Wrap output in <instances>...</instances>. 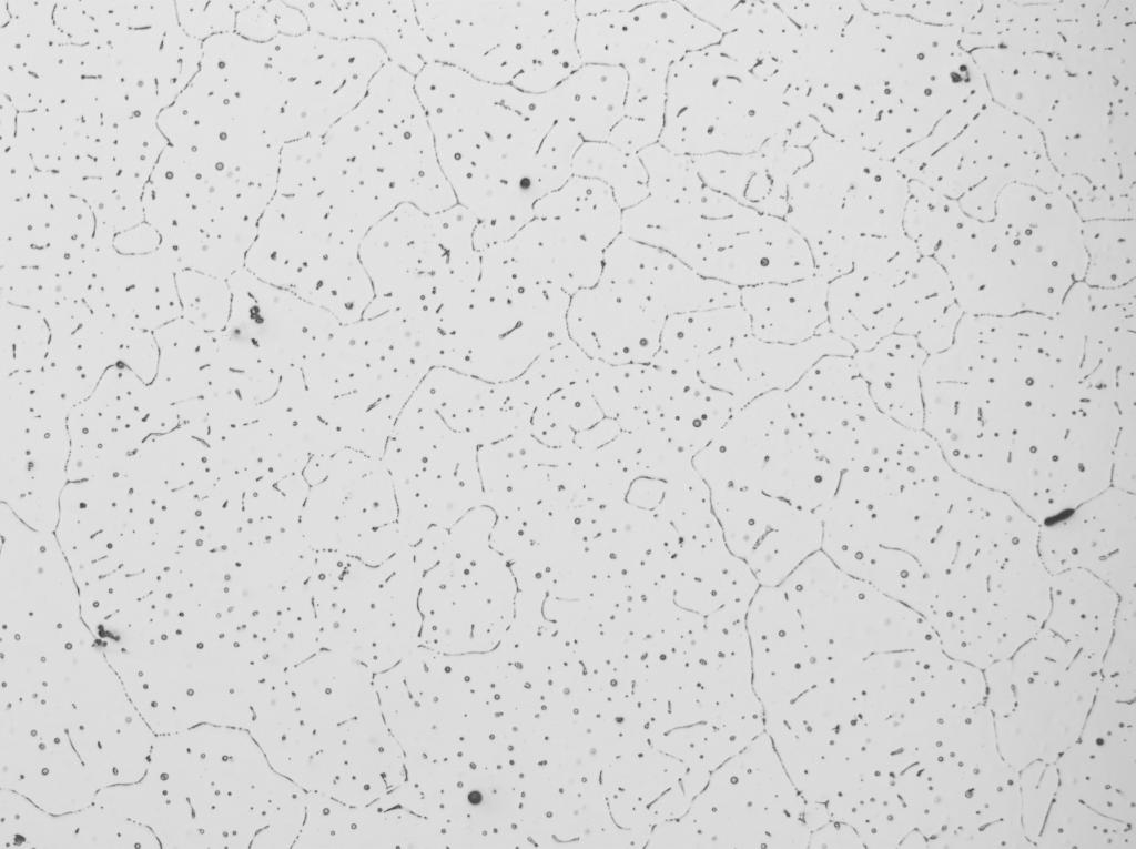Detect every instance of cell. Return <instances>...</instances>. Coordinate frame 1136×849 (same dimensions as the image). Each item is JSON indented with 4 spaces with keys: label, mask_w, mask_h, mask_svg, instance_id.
Here are the masks:
<instances>
[{
    "label": "cell",
    "mask_w": 1136,
    "mask_h": 849,
    "mask_svg": "<svg viewBox=\"0 0 1136 849\" xmlns=\"http://www.w3.org/2000/svg\"><path fill=\"white\" fill-rule=\"evenodd\" d=\"M639 156L648 194L622 211L625 235L670 253L699 273L760 222L762 213L709 188L691 156L670 152L658 142Z\"/></svg>",
    "instance_id": "cell-14"
},
{
    "label": "cell",
    "mask_w": 1136,
    "mask_h": 849,
    "mask_svg": "<svg viewBox=\"0 0 1136 849\" xmlns=\"http://www.w3.org/2000/svg\"><path fill=\"white\" fill-rule=\"evenodd\" d=\"M693 465L710 488L760 492L819 514L841 475L816 451L781 391L741 407Z\"/></svg>",
    "instance_id": "cell-12"
},
{
    "label": "cell",
    "mask_w": 1136,
    "mask_h": 849,
    "mask_svg": "<svg viewBox=\"0 0 1136 849\" xmlns=\"http://www.w3.org/2000/svg\"><path fill=\"white\" fill-rule=\"evenodd\" d=\"M570 297L555 286L480 274L424 321L433 367L494 383L515 380L569 338Z\"/></svg>",
    "instance_id": "cell-8"
},
{
    "label": "cell",
    "mask_w": 1136,
    "mask_h": 849,
    "mask_svg": "<svg viewBox=\"0 0 1136 849\" xmlns=\"http://www.w3.org/2000/svg\"><path fill=\"white\" fill-rule=\"evenodd\" d=\"M889 160L822 130L809 143V158L788 184L784 220L815 244L838 230L883 175Z\"/></svg>",
    "instance_id": "cell-19"
},
{
    "label": "cell",
    "mask_w": 1136,
    "mask_h": 849,
    "mask_svg": "<svg viewBox=\"0 0 1136 849\" xmlns=\"http://www.w3.org/2000/svg\"><path fill=\"white\" fill-rule=\"evenodd\" d=\"M551 92L584 142H604L623 117L627 78L616 67L581 64Z\"/></svg>",
    "instance_id": "cell-34"
},
{
    "label": "cell",
    "mask_w": 1136,
    "mask_h": 849,
    "mask_svg": "<svg viewBox=\"0 0 1136 849\" xmlns=\"http://www.w3.org/2000/svg\"><path fill=\"white\" fill-rule=\"evenodd\" d=\"M599 280L621 286L665 315L740 304V289L706 277L670 253L621 233L606 250Z\"/></svg>",
    "instance_id": "cell-24"
},
{
    "label": "cell",
    "mask_w": 1136,
    "mask_h": 849,
    "mask_svg": "<svg viewBox=\"0 0 1136 849\" xmlns=\"http://www.w3.org/2000/svg\"><path fill=\"white\" fill-rule=\"evenodd\" d=\"M1134 495L1112 486L1041 525L1038 546L1048 573L1082 569L1120 596L1135 593Z\"/></svg>",
    "instance_id": "cell-18"
},
{
    "label": "cell",
    "mask_w": 1136,
    "mask_h": 849,
    "mask_svg": "<svg viewBox=\"0 0 1136 849\" xmlns=\"http://www.w3.org/2000/svg\"><path fill=\"white\" fill-rule=\"evenodd\" d=\"M900 322L895 333L916 338L929 354L949 348L964 315L941 265L921 256L907 277L896 286Z\"/></svg>",
    "instance_id": "cell-33"
},
{
    "label": "cell",
    "mask_w": 1136,
    "mask_h": 849,
    "mask_svg": "<svg viewBox=\"0 0 1136 849\" xmlns=\"http://www.w3.org/2000/svg\"><path fill=\"white\" fill-rule=\"evenodd\" d=\"M739 289L815 275L807 241L783 219L763 214L699 272Z\"/></svg>",
    "instance_id": "cell-28"
},
{
    "label": "cell",
    "mask_w": 1136,
    "mask_h": 849,
    "mask_svg": "<svg viewBox=\"0 0 1136 849\" xmlns=\"http://www.w3.org/2000/svg\"><path fill=\"white\" fill-rule=\"evenodd\" d=\"M643 1L633 0H604V1H575L577 18L595 16L605 12L626 11L640 6Z\"/></svg>",
    "instance_id": "cell-45"
},
{
    "label": "cell",
    "mask_w": 1136,
    "mask_h": 849,
    "mask_svg": "<svg viewBox=\"0 0 1136 849\" xmlns=\"http://www.w3.org/2000/svg\"><path fill=\"white\" fill-rule=\"evenodd\" d=\"M750 334L740 304L673 314L666 319L651 363L669 370H696L698 362Z\"/></svg>",
    "instance_id": "cell-35"
},
{
    "label": "cell",
    "mask_w": 1136,
    "mask_h": 849,
    "mask_svg": "<svg viewBox=\"0 0 1136 849\" xmlns=\"http://www.w3.org/2000/svg\"><path fill=\"white\" fill-rule=\"evenodd\" d=\"M701 791V847H809L805 801L765 731L711 771Z\"/></svg>",
    "instance_id": "cell-15"
},
{
    "label": "cell",
    "mask_w": 1136,
    "mask_h": 849,
    "mask_svg": "<svg viewBox=\"0 0 1136 849\" xmlns=\"http://www.w3.org/2000/svg\"><path fill=\"white\" fill-rule=\"evenodd\" d=\"M927 357L914 336L900 333L852 355L876 408L916 429H923L921 375Z\"/></svg>",
    "instance_id": "cell-31"
},
{
    "label": "cell",
    "mask_w": 1136,
    "mask_h": 849,
    "mask_svg": "<svg viewBox=\"0 0 1136 849\" xmlns=\"http://www.w3.org/2000/svg\"><path fill=\"white\" fill-rule=\"evenodd\" d=\"M363 239L320 193L277 188L244 267L349 324L363 319L374 300L359 260Z\"/></svg>",
    "instance_id": "cell-9"
},
{
    "label": "cell",
    "mask_w": 1136,
    "mask_h": 849,
    "mask_svg": "<svg viewBox=\"0 0 1136 849\" xmlns=\"http://www.w3.org/2000/svg\"><path fill=\"white\" fill-rule=\"evenodd\" d=\"M671 587L689 612L709 616L722 610L747 613L760 584L729 549L718 523L681 542Z\"/></svg>",
    "instance_id": "cell-26"
},
{
    "label": "cell",
    "mask_w": 1136,
    "mask_h": 849,
    "mask_svg": "<svg viewBox=\"0 0 1136 849\" xmlns=\"http://www.w3.org/2000/svg\"><path fill=\"white\" fill-rule=\"evenodd\" d=\"M721 38L720 30L680 1H643L630 10L579 18L582 64L616 67L627 78L623 117L607 142L635 153L657 143L671 67Z\"/></svg>",
    "instance_id": "cell-11"
},
{
    "label": "cell",
    "mask_w": 1136,
    "mask_h": 849,
    "mask_svg": "<svg viewBox=\"0 0 1136 849\" xmlns=\"http://www.w3.org/2000/svg\"><path fill=\"white\" fill-rule=\"evenodd\" d=\"M896 286L856 271H850L830 281V331L855 352L869 350L882 338L895 333L900 322Z\"/></svg>",
    "instance_id": "cell-32"
},
{
    "label": "cell",
    "mask_w": 1136,
    "mask_h": 849,
    "mask_svg": "<svg viewBox=\"0 0 1136 849\" xmlns=\"http://www.w3.org/2000/svg\"><path fill=\"white\" fill-rule=\"evenodd\" d=\"M231 310L223 332L282 377L316 355L341 323L245 267L227 280Z\"/></svg>",
    "instance_id": "cell-17"
},
{
    "label": "cell",
    "mask_w": 1136,
    "mask_h": 849,
    "mask_svg": "<svg viewBox=\"0 0 1136 849\" xmlns=\"http://www.w3.org/2000/svg\"><path fill=\"white\" fill-rule=\"evenodd\" d=\"M691 158L700 178L712 190L759 213L784 219L788 184L807 161L808 149L780 135L753 153Z\"/></svg>",
    "instance_id": "cell-27"
},
{
    "label": "cell",
    "mask_w": 1136,
    "mask_h": 849,
    "mask_svg": "<svg viewBox=\"0 0 1136 849\" xmlns=\"http://www.w3.org/2000/svg\"><path fill=\"white\" fill-rule=\"evenodd\" d=\"M1083 353L1057 314H964L952 345L923 366V428L955 471L985 487L1044 488L1074 462Z\"/></svg>",
    "instance_id": "cell-1"
},
{
    "label": "cell",
    "mask_w": 1136,
    "mask_h": 849,
    "mask_svg": "<svg viewBox=\"0 0 1136 849\" xmlns=\"http://www.w3.org/2000/svg\"><path fill=\"white\" fill-rule=\"evenodd\" d=\"M440 170L478 221L483 250L510 239L572 176L584 140L550 91L531 93L426 64L415 77Z\"/></svg>",
    "instance_id": "cell-2"
},
{
    "label": "cell",
    "mask_w": 1136,
    "mask_h": 849,
    "mask_svg": "<svg viewBox=\"0 0 1136 849\" xmlns=\"http://www.w3.org/2000/svg\"><path fill=\"white\" fill-rule=\"evenodd\" d=\"M803 118L785 62L754 34L733 30L671 67L658 143L689 156L748 154Z\"/></svg>",
    "instance_id": "cell-6"
},
{
    "label": "cell",
    "mask_w": 1136,
    "mask_h": 849,
    "mask_svg": "<svg viewBox=\"0 0 1136 849\" xmlns=\"http://www.w3.org/2000/svg\"><path fill=\"white\" fill-rule=\"evenodd\" d=\"M1119 600L1117 592L1088 572L1051 574V607L1043 627L1077 650L1103 660Z\"/></svg>",
    "instance_id": "cell-30"
},
{
    "label": "cell",
    "mask_w": 1136,
    "mask_h": 849,
    "mask_svg": "<svg viewBox=\"0 0 1136 849\" xmlns=\"http://www.w3.org/2000/svg\"><path fill=\"white\" fill-rule=\"evenodd\" d=\"M668 316L635 293L599 280L570 297L569 338L591 360L610 365L650 363Z\"/></svg>",
    "instance_id": "cell-22"
},
{
    "label": "cell",
    "mask_w": 1136,
    "mask_h": 849,
    "mask_svg": "<svg viewBox=\"0 0 1136 849\" xmlns=\"http://www.w3.org/2000/svg\"><path fill=\"white\" fill-rule=\"evenodd\" d=\"M696 370L707 384L729 394L739 408L763 395L738 365L731 345L702 357Z\"/></svg>",
    "instance_id": "cell-43"
},
{
    "label": "cell",
    "mask_w": 1136,
    "mask_h": 849,
    "mask_svg": "<svg viewBox=\"0 0 1136 849\" xmlns=\"http://www.w3.org/2000/svg\"><path fill=\"white\" fill-rule=\"evenodd\" d=\"M731 348L742 372L763 394L788 391L826 355L855 353L832 332L794 344L765 342L748 334L737 338Z\"/></svg>",
    "instance_id": "cell-36"
},
{
    "label": "cell",
    "mask_w": 1136,
    "mask_h": 849,
    "mask_svg": "<svg viewBox=\"0 0 1136 849\" xmlns=\"http://www.w3.org/2000/svg\"><path fill=\"white\" fill-rule=\"evenodd\" d=\"M780 586L798 612L816 663L846 665L875 653L940 643L921 614L845 573L821 550Z\"/></svg>",
    "instance_id": "cell-13"
},
{
    "label": "cell",
    "mask_w": 1136,
    "mask_h": 849,
    "mask_svg": "<svg viewBox=\"0 0 1136 849\" xmlns=\"http://www.w3.org/2000/svg\"><path fill=\"white\" fill-rule=\"evenodd\" d=\"M608 247L569 216L534 215L510 239L480 252L481 269L571 296L598 283Z\"/></svg>",
    "instance_id": "cell-20"
},
{
    "label": "cell",
    "mask_w": 1136,
    "mask_h": 849,
    "mask_svg": "<svg viewBox=\"0 0 1136 849\" xmlns=\"http://www.w3.org/2000/svg\"><path fill=\"white\" fill-rule=\"evenodd\" d=\"M175 283L181 317L210 333L226 327L231 310L227 280L185 269L175 273Z\"/></svg>",
    "instance_id": "cell-41"
},
{
    "label": "cell",
    "mask_w": 1136,
    "mask_h": 849,
    "mask_svg": "<svg viewBox=\"0 0 1136 849\" xmlns=\"http://www.w3.org/2000/svg\"><path fill=\"white\" fill-rule=\"evenodd\" d=\"M734 400L700 378L694 370L645 365L631 414L637 427H656L694 457L739 411Z\"/></svg>",
    "instance_id": "cell-23"
},
{
    "label": "cell",
    "mask_w": 1136,
    "mask_h": 849,
    "mask_svg": "<svg viewBox=\"0 0 1136 849\" xmlns=\"http://www.w3.org/2000/svg\"><path fill=\"white\" fill-rule=\"evenodd\" d=\"M828 282L818 275L740 289L750 335L774 343H800L831 332Z\"/></svg>",
    "instance_id": "cell-29"
},
{
    "label": "cell",
    "mask_w": 1136,
    "mask_h": 849,
    "mask_svg": "<svg viewBox=\"0 0 1136 849\" xmlns=\"http://www.w3.org/2000/svg\"><path fill=\"white\" fill-rule=\"evenodd\" d=\"M592 363L594 360L568 338L541 354L510 383L517 397L535 410L558 390L589 380Z\"/></svg>",
    "instance_id": "cell-39"
},
{
    "label": "cell",
    "mask_w": 1136,
    "mask_h": 849,
    "mask_svg": "<svg viewBox=\"0 0 1136 849\" xmlns=\"http://www.w3.org/2000/svg\"><path fill=\"white\" fill-rule=\"evenodd\" d=\"M285 170L322 194L364 236L402 204H457L435 152L415 77L387 62L363 99L323 135L283 149Z\"/></svg>",
    "instance_id": "cell-3"
},
{
    "label": "cell",
    "mask_w": 1136,
    "mask_h": 849,
    "mask_svg": "<svg viewBox=\"0 0 1136 849\" xmlns=\"http://www.w3.org/2000/svg\"><path fill=\"white\" fill-rule=\"evenodd\" d=\"M432 368L420 326L392 311L341 324L316 355L282 375L278 394L316 452L378 456Z\"/></svg>",
    "instance_id": "cell-4"
},
{
    "label": "cell",
    "mask_w": 1136,
    "mask_h": 849,
    "mask_svg": "<svg viewBox=\"0 0 1136 849\" xmlns=\"http://www.w3.org/2000/svg\"><path fill=\"white\" fill-rule=\"evenodd\" d=\"M784 393L816 451L841 474L880 412L852 356L822 357Z\"/></svg>",
    "instance_id": "cell-21"
},
{
    "label": "cell",
    "mask_w": 1136,
    "mask_h": 849,
    "mask_svg": "<svg viewBox=\"0 0 1136 849\" xmlns=\"http://www.w3.org/2000/svg\"><path fill=\"white\" fill-rule=\"evenodd\" d=\"M247 1L181 2L176 4L178 22L181 29L194 39H207L214 34L234 32L236 13Z\"/></svg>",
    "instance_id": "cell-44"
},
{
    "label": "cell",
    "mask_w": 1136,
    "mask_h": 849,
    "mask_svg": "<svg viewBox=\"0 0 1136 849\" xmlns=\"http://www.w3.org/2000/svg\"><path fill=\"white\" fill-rule=\"evenodd\" d=\"M316 33L378 44L389 62L416 77L426 62V43L414 1L290 0Z\"/></svg>",
    "instance_id": "cell-25"
},
{
    "label": "cell",
    "mask_w": 1136,
    "mask_h": 849,
    "mask_svg": "<svg viewBox=\"0 0 1136 849\" xmlns=\"http://www.w3.org/2000/svg\"><path fill=\"white\" fill-rule=\"evenodd\" d=\"M477 224L459 204L435 213L402 204L378 221L359 246L374 290L364 316L394 311L426 320L444 302L474 287L481 272L474 241Z\"/></svg>",
    "instance_id": "cell-10"
},
{
    "label": "cell",
    "mask_w": 1136,
    "mask_h": 849,
    "mask_svg": "<svg viewBox=\"0 0 1136 849\" xmlns=\"http://www.w3.org/2000/svg\"><path fill=\"white\" fill-rule=\"evenodd\" d=\"M1134 220L1098 219L1083 222L1086 254L1083 282L1091 287L1115 289L1135 282Z\"/></svg>",
    "instance_id": "cell-37"
},
{
    "label": "cell",
    "mask_w": 1136,
    "mask_h": 849,
    "mask_svg": "<svg viewBox=\"0 0 1136 849\" xmlns=\"http://www.w3.org/2000/svg\"><path fill=\"white\" fill-rule=\"evenodd\" d=\"M51 333L45 316L33 309L2 302L3 377L43 367Z\"/></svg>",
    "instance_id": "cell-40"
},
{
    "label": "cell",
    "mask_w": 1136,
    "mask_h": 849,
    "mask_svg": "<svg viewBox=\"0 0 1136 849\" xmlns=\"http://www.w3.org/2000/svg\"><path fill=\"white\" fill-rule=\"evenodd\" d=\"M388 62L364 40L314 31L258 42L233 34L220 71L237 114L274 145L321 137L365 95Z\"/></svg>",
    "instance_id": "cell-5"
},
{
    "label": "cell",
    "mask_w": 1136,
    "mask_h": 849,
    "mask_svg": "<svg viewBox=\"0 0 1136 849\" xmlns=\"http://www.w3.org/2000/svg\"><path fill=\"white\" fill-rule=\"evenodd\" d=\"M426 62L531 93L581 64L575 1H414Z\"/></svg>",
    "instance_id": "cell-7"
},
{
    "label": "cell",
    "mask_w": 1136,
    "mask_h": 849,
    "mask_svg": "<svg viewBox=\"0 0 1136 849\" xmlns=\"http://www.w3.org/2000/svg\"><path fill=\"white\" fill-rule=\"evenodd\" d=\"M310 31L304 13L290 1H247L236 13L234 32L241 37L266 42L280 36H297Z\"/></svg>",
    "instance_id": "cell-42"
},
{
    "label": "cell",
    "mask_w": 1136,
    "mask_h": 849,
    "mask_svg": "<svg viewBox=\"0 0 1136 849\" xmlns=\"http://www.w3.org/2000/svg\"><path fill=\"white\" fill-rule=\"evenodd\" d=\"M714 516L729 549L760 586L781 585L821 550L819 513L764 493L710 488Z\"/></svg>",
    "instance_id": "cell-16"
},
{
    "label": "cell",
    "mask_w": 1136,
    "mask_h": 849,
    "mask_svg": "<svg viewBox=\"0 0 1136 849\" xmlns=\"http://www.w3.org/2000/svg\"><path fill=\"white\" fill-rule=\"evenodd\" d=\"M572 175L597 180L612 192L623 211L648 194V176L639 153L607 141L584 142L572 162Z\"/></svg>",
    "instance_id": "cell-38"
}]
</instances>
